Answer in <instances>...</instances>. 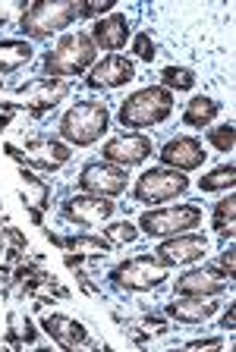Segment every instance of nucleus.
<instances>
[{
	"instance_id": "38",
	"label": "nucleus",
	"mask_w": 236,
	"mask_h": 352,
	"mask_svg": "<svg viewBox=\"0 0 236 352\" xmlns=\"http://www.w3.org/2000/svg\"><path fill=\"white\" fill-rule=\"evenodd\" d=\"M45 236L54 242V245H60V249H63V236H60V233H54V230H45Z\"/></svg>"
},
{
	"instance_id": "35",
	"label": "nucleus",
	"mask_w": 236,
	"mask_h": 352,
	"mask_svg": "<svg viewBox=\"0 0 236 352\" xmlns=\"http://www.w3.org/2000/svg\"><path fill=\"white\" fill-rule=\"evenodd\" d=\"M221 327H227V330H233V327H236V305H230L227 311H224V318H221Z\"/></svg>"
},
{
	"instance_id": "26",
	"label": "nucleus",
	"mask_w": 236,
	"mask_h": 352,
	"mask_svg": "<svg viewBox=\"0 0 236 352\" xmlns=\"http://www.w3.org/2000/svg\"><path fill=\"white\" fill-rule=\"evenodd\" d=\"M208 142H211L217 151H233V142H236V126L233 123H224V126H211L208 129Z\"/></svg>"
},
{
	"instance_id": "8",
	"label": "nucleus",
	"mask_w": 236,
	"mask_h": 352,
	"mask_svg": "<svg viewBox=\"0 0 236 352\" xmlns=\"http://www.w3.org/2000/svg\"><path fill=\"white\" fill-rule=\"evenodd\" d=\"M189 189V176L180 173V170L170 167H151L136 179L133 186V198L139 205H164V201H173L183 192Z\"/></svg>"
},
{
	"instance_id": "41",
	"label": "nucleus",
	"mask_w": 236,
	"mask_h": 352,
	"mask_svg": "<svg viewBox=\"0 0 236 352\" xmlns=\"http://www.w3.org/2000/svg\"><path fill=\"white\" fill-rule=\"evenodd\" d=\"M0 233H3V227H0Z\"/></svg>"
},
{
	"instance_id": "25",
	"label": "nucleus",
	"mask_w": 236,
	"mask_h": 352,
	"mask_svg": "<svg viewBox=\"0 0 236 352\" xmlns=\"http://www.w3.org/2000/svg\"><path fill=\"white\" fill-rule=\"evenodd\" d=\"M104 236H107L114 245H126V242L139 239V227H133L129 220H120V223H107V227H104Z\"/></svg>"
},
{
	"instance_id": "34",
	"label": "nucleus",
	"mask_w": 236,
	"mask_h": 352,
	"mask_svg": "<svg viewBox=\"0 0 236 352\" xmlns=\"http://www.w3.org/2000/svg\"><path fill=\"white\" fill-rule=\"evenodd\" d=\"M82 261H85V255H79V252H67V255H63V264H67L69 271L82 267Z\"/></svg>"
},
{
	"instance_id": "32",
	"label": "nucleus",
	"mask_w": 236,
	"mask_h": 352,
	"mask_svg": "<svg viewBox=\"0 0 236 352\" xmlns=\"http://www.w3.org/2000/svg\"><path fill=\"white\" fill-rule=\"evenodd\" d=\"M3 236H7V239L10 242H13V249H29V242H25V236L23 233H19V230H16V227H3Z\"/></svg>"
},
{
	"instance_id": "31",
	"label": "nucleus",
	"mask_w": 236,
	"mask_h": 352,
	"mask_svg": "<svg viewBox=\"0 0 236 352\" xmlns=\"http://www.w3.org/2000/svg\"><path fill=\"white\" fill-rule=\"evenodd\" d=\"M224 337H205V340H189L186 349H221Z\"/></svg>"
},
{
	"instance_id": "24",
	"label": "nucleus",
	"mask_w": 236,
	"mask_h": 352,
	"mask_svg": "<svg viewBox=\"0 0 236 352\" xmlns=\"http://www.w3.org/2000/svg\"><path fill=\"white\" fill-rule=\"evenodd\" d=\"M161 88H167V91H192L195 88V73L189 66H164Z\"/></svg>"
},
{
	"instance_id": "40",
	"label": "nucleus",
	"mask_w": 236,
	"mask_h": 352,
	"mask_svg": "<svg viewBox=\"0 0 236 352\" xmlns=\"http://www.w3.org/2000/svg\"><path fill=\"white\" fill-rule=\"evenodd\" d=\"M0 25H3V16H0Z\"/></svg>"
},
{
	"instance_id": "14",
	"label": "nucleus",
	"mask_w": 236,
	"mask_h": 352,
	"mask_svg": "<svg viewBox=\"0 0 236 352\" xmlns=\"http://www.w3.org/2000/svg\"><path fill=\"white\" fill-rule=\"evenodd\" d=\"M136 79V63L123 54H107L104 60H98L92 66L85 85L89 88H101V91H111V88H123Z\"/></svg>"
},
{
	"instance_id": "20",
	"label": "nucleus",
	"mask_w": 236,
	"mask_h": 352,
	"mask_svg": "<svg viewBox=\"0 0 236 352\" xmlns=\"http://www.w3.org/2000/svg\"><path fill=\"white\" fill-rule=\"evenodd\" d=\"M63 249L67 252H79V255H95V258H101V255H107V252H114L117 245H114L107 236H98V233H76V236H67L63 239Z\"/></svg>"
},
{
	"instance_id": "22",
	"label": "nucleus",
	"mask_w": 236,
	"mask_h": 352,
	"mask_svg": "<svg viewBox=\"0 0 236 352\" xmlns=\"http://www.w3.org/2000/svg\"><path fill=\"white\" fill-rule=\"evenodd\" d=\"M214 230H217V236H224V239H233V230H236V195L233 192H227V195L214 205Z\"/></svg>"
},
{
	"instance_id": "29",
	"label": "nucleus",
	"mask_w": 236,
	"mask_h": 352,
	"mask_svg": "<svg viewBox=\"0 0 236 352\" xmlns=\"http://www.w3.org/2000/svg\"><path fill=\"white\" fill-rule=\"evenodd\" d=\"M233 252H236L233 245L221 252V274L230 280V283H233V280H236V258H233Z\"/></svg>"
},
{
	"instance_id": "16",
	"label": "nucleus",
	"mask_w": 236,
	"mask_h": 352,
	"mask_svg": "<svg viewBox=\"0 0 236 352\" xmlns=\"http://www.w3.org/2000/svg\"><path fill=\"white\" fill-rule=\"evenodd\" d=\"M89 38L101 51H120L133 38V25H129V19L123 13H111V16H104V19H95Z\"/></svg>"
},
{
	"instance_id": "1",
	"label": "nucleus",
	"mask_w": 236,
	"mask_h": 352,
	"mask_svg": "<svg viewBox=\"0 0 236 352\" xmlns=\"http://www.w3.org/2000/svg\"><path fill=\"white\" fill-rule=\"evenodd\" d=\"M111 129V110L104 101H76L60 120V139L67 145L89 148Z\"/></svg>"
},
{
	"instance_id": "33",
	"label": "nucleus",
	"mask_w": 236,
	"mask_h": 352,
	"mask_svg": "<svg viewBox=\"0 0 236 352\" xmlns=\"http://www.w3.org/2000/svg\"><path fill=\"white\" fill-rule=\"evenodd\" d=\"M76 280H79V286H82V289H85V293H89V296H98V293H101V289H98V286L89 280V274H85V271H79V267H76Z\"/></svg>"
},
{
	"instance_id": "13",
	"label": "nucleus",
	"mask_w": 236,
	"mask_h": 352,
	"mask_svg": "<svg viewBox=\"0 0 236 352\" xmlns=\"http://www.w3.org/2000/svg\"><path fill=\"white\" fill-rule=\"evenodd\" d=\"M164 167L170 170H180V173H192V170H199L202 164L208 161V151L199 139H192V135H177V139H170L167 145L158 151Z\"/></svg>"
},
{
	"instance_id": "4",
	"label": "nucleus",
	"mask_w": 236,
	"mask_h": 352,
	"mask_svg": "<svg viewBox=\"0 0 236 352\" xmlns=\"http://www.w3.org/2000/svg\"><path fill=\"white\" fill-rule=\"evenodd\" d=\"M202 205L186 201V205H170V208H155L145 211L139 217V233L151 236V239H167V236H180V233H192L195 227H202Z\"/></svg>"
},
{
	"instance_id": "3",
	"label": "nucleus",
	"mask_w": 236,
	"mask_h": 352,
	"mask_svg": "<svg viewBox=\"0 0 236 352\" xmlns=\"http://www.w3.org/2000/svg\"><path fill=\"white\" fill-rule=\"evenodd\" d=\"M173 113V91L161 85H148L139 88L133 95L120 104V126L126 129H148V126H158Z\"/></svg>"
},
{
	"instance_id": "5",
	"label": "nucleus",
	"mask_w": 236,
	"mask_h": 352,
	"mask_svg": "<svg viewBox=\"0 0 236 352\" xmlns=\"http://www.w3.org/2000/svg\"><path fill=\"white\" fill-rule=\"evenodd\" d=\"M76 22V3L73 0H38L23 10L19 29L29 38H51L54 32H63Z\"/></svg>"
},
{
	"instance_id": "19",
	"label": "nucleus",
	"mask_w": 236,
	"mask_h": 352,
	"mask_svg": "<svg viewBox=\"0 0 236 352\" xmlns=\"http://www.w3.org/2000/svg\"><path fill=\"white\" fill-rule=\"evenodd\" d=\"M221 113V101H214L208 95H195L192 101H186V110H183V126L189 129H205L217 120Z\"/></svg>"
},
{
	"instance_id": "21",
	"label": "nucleus",
	"mask_w": 236,
	"mask_h": 352,
	"mask_svg": "<svg viewBox=\"0 0 236 352\" xmlns=\"http://www.w3.org/2000/svg\"><path fill=\"white\" fill-rule=\"evenodd\" d=\"M19 179H23V195H25V205H32V208H41V211H45V208L51 205V201H47V198H51V186H47L45 179H41V176H35V173H32L29 167H23V164H19Z\"/></svg>"
},
{
	"instance_id": "18",
	"label": "nucleus",
	"mask_w": 236,
	"mask_h": 352,
	"mask_svg": "<svg viewBox=\"0 0 236 352\" xmlns=\"http://www.w3.org/2000/svg\"><path fill=\"white\" fill-rule=\"evenodd\" d=\"M41 330H45L57 346H63V349H76V346L89 343V327L67 315H47L45 321H41Z\"/></svg>"
},
{
	"instance_id": "10",
	"label": "nucleus",
	"mask_w": 236,
	"mask_h": 352,
	"mask_svg": "<svg viewBox=\"0 0 236 352\" xmlns=\"http://www.w3.org/2000/svg\"><path fill=\"white\" fill-rule=\"evenodd\" d=\"M151 151H155V145H151L148 135H142V132H123V135H114V139L101 148V157L107 164H117V167L129 170V167L145 164L148 157H151Z\"/></svg>"
},
{
	"instance_id": "11",
	"label": "nucleus",
	"mask_w": 236,
	"mask_h": 352,
	"mask_svg": "<svg viewBox=\"0 0 236 352\" xmlns=\"http://www.w3.org/2000/svg\"><path fill=\"white\" fill-rule=\"evenodd\" d=\"M208 249V236L205 233H180V236H167L155 249V258L167 267H177V264H192L199 261Z\"/></svg>"
},
{
	"instance_id": "7",
	"label": "nucleus",
	"mask_w": 236,
	"mask_h": 352,
	"mask_svg": "<svg viewBox=\"0 0 236 352\" xmlns=\"http://www.w3.org/2000/svg\"><path fill=\"white\" fill-rule=\"evenodd\" d=\"M7 157L19 161L29 170H45V173H57L60 167H67L73 151H69L67 142L51 139V135H35V139L25 142V151H19L16 145H3Z\"/></svg>"
},
{
	"instance_id": "36",
	"label": "nucleus",
	"mask_w": 236,
	"mask_h": 352,
	"mask_svg": "<svg viewBox=\"0 0 236 352\" xmlns=\"http://www.w3.org/2000/svg\"><path fill=\"white\" fill-rule=\"evenodd\" d=\"M145 324H148V327L164 330V318H158V315H145Z\"/></svg>"
},
{
	"instance_id": "12",
	"label": "nucleus",
	"mask_w": 236,
	"mask_h": 352,
	"mask_svg": "<svg viewBox=\"0 0 236 352\" xmlns=\"http://www.w3.org/2000/svg\"><path fill=\"white\" fill-rule=\"evenodd\" d=\"M63 217L73 220V223H82V227H98V223H107L117 211V201L101 195H73L63 201Z\"/></svg>"
},
{
	"instance_id": "28",
	"label": "nucleus",
	"mask_w": 236,
	"mask_h": 352,
	"mask_svg": "<svg viewBox=\"0 0 236 352\" xmlns=\"http://www.w3.org/2000/svg\"><path fill=\"white\" fill-rule=\"evenodd\" d=\"M133 54L139 60H145V63H151V60L158 57V47H155V41H151V32H139V35H133Z\"/></svg>"
},
{
	"instance_id": "39",
	"label": "nucleus",
	"mask_w": 236,
	"mask_h": 352,
	"mask_svg": "<svg viewBox=\"0 0 236 352\" xmlns=\"http://www.w3.org/2000/svg\"><path fill=\"white\" fill-rule=\"evenodd\" d=\"M10 129V113H7V117H0V132H7Z\"/></svg>"
},
{
	"instance_id": "9",
	"label": "nucleus",
	"mask_w": 236,
	"mask_h": 352,
	"mask_svg": "<svg viewBox=\"0 0 236 352\" xmlns=\"http://www.w3.org/2000/svg\"><path fill=\"white\" fill-rule=\"evenodd\" d=\"M79 192L85 195H101V198H117L126 192L129 186V176H126L123 167L117 164H107V161H95V164H85L79 173Z\"/></svg>"
},
{
	"instance_id": "15",
	"label": "nucleus",
	"mask_w": 236,
	"mask_h": 352,
	"mask_svg": "<svg viewBox=\"0 0 236 352\" xmlns=\"http://www.w3.org/2000/svg\"><path fill=\"white\" fill-rule=\"evenodd\" d=\"M230 280L221 274V267H195L177 277L173 296H221Z\"/></svg>"
},
{
	"instance_id": "37",
	"label": "nucleus",
	"mask_w": 236,
	"mask_h": 352,
	"mask_svg": "<svg viewBox=\"0 0 236 352\" xmlns=\"http://www.w3.org/2000/svg\"><path fill=\"white\" fill-rule=\"evenodd\" d=\"M7 258H10V264L23 261V249H13V245H10V249H7Z\"/></svg>"
},
{
	"instance_id": "6",
	"label": "nucleus",
	"mask_w": 236,
	"mask_h": 352,
	"mask_svg": "<svg viewBox=\"0 0 236 352\" xmlns=\"http://www.w3.org/2000/svg\"><path fill=\"white\" fill-rule=\"evenodd\" d=\"M167 264H161L155 255H136L126 258L107 274L117 289H129V293H148V289H158V286L167 283Z\"/></svg>"
},
{
	"instance_id": "23",
	"label": "nucleus",
	"mask_w": 236,
	"mask_h": 352,
	"mask_svg": "<svg viewBox=\"0 0 236 352\" xmlns=\"http://www.w3.org/2000/svg\"><path fill=\"white\" fill-rule=\"evenodd\" d=\"M236 183V164L227 161L221 167H214L211 173H205L199 179V192H221V189H233Z\"/></svg>"
},
{
	"instance_id": "27",
	"label": "nucleus",
	"mask_w": 236,
	"mask_h": 352,
	"mask_svg": "<svg viewBox=\"0 0 236 352\" xmlns=\"http://www.w3.org/2000/svg\"><path fill=\"white\" fill-rule=\"evenodd\" d=\"M107 10H114V0H89V3H79L76 0V22L79 19H101V13H107Z\"/></svg>"
},
{
	"instance_id": "2",
	"label": "nucleus",
	"mask_w": 236,
	"mask_h": 352,
	"mask_svg": "<svg viewBox=\"0 0 236 352\" xmlns=\"http://www.w3.org/2000/svg\"><path fill=\"white\" fill-rule=\"evenodd\" d=\"M95 41L89 38V32H67L57 41L54 51L45 54V79H63L69 76H82L95 63Z\"/></svg>"
},
{
	"instance_id": "17",
	"label": "nucleus",
	"mask_w": 236,
	"mask_h": 352,
	"mask_svg": "<svg viewBox=\"0 0 236 352\" xmlns=\"http://www.w3.org/2000/svg\"><path fill=\"white\" fill-rule=\"evenodd\" d=\"M217 308H221V302H214V296H180V299L167 302L164 311L180 324H205Z\"/></svg>"
},
{
	"instance_id": "30",
	"label": "nucleus",
	"mask_w": 236,
	"mask_h": 352,
	"mask_svg": "<svg viewBox=\"0 0 236 352\" xmlns=\"http://www.w3.org/2000/svg\"><path fill=\"white\" fill-rule=\"evenodd\" d=\"M38 274H41V267H38V264H19V267H16V274L10 280H13V283H25V280L38 277Z\"/></svg>"
}]
</instances>
